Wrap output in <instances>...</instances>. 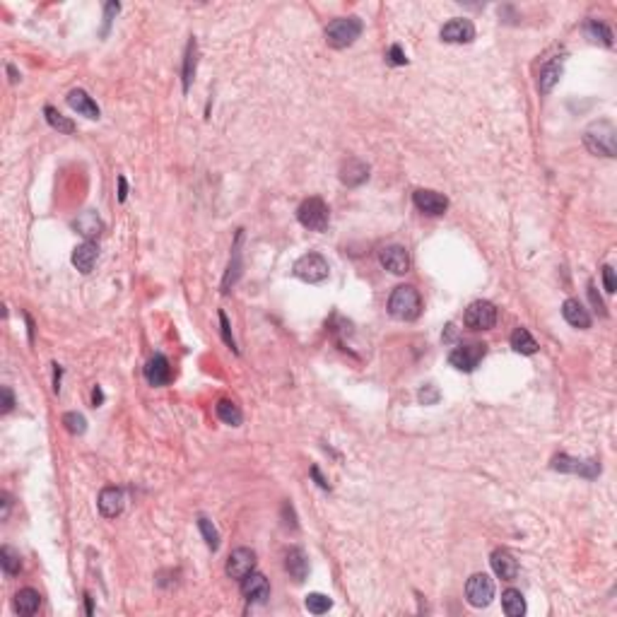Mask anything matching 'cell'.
<instances>
[{
	"instance_id": "cell-4",
	"label": "cell",
	"mask_w": 617,
	"mask_h": 617,
	"mask_svg": "<svg viewBox=\"0 0 617 617\" xmlns=\"http://www.w3.org/2000/svg\"><path fill=\"white\" fill-rule=\"evenodd\" d=\"M297 220L302 222V227H307L311 231H326L328 222H331V210H328V205L321 198H307V201L299 205Z\"/></svg>"
},
{
	"instance_id": "cell-18",
	"label": "cell",
	"mask_w": 617,
	"mask_h": 617,
	"mask_svg": "<svg viewBox=\"0 0 617 617\" xmlns=\"http://www.w3.org/2000/svg\"><path fill=\"white\" fill-rule=\"evenodd\" d=\"M369 179V167H367L364 162L357 160V157H350V160L343 162L341 167V181L345 186H350V189H355V186H362L364 181Z\"/></svg>"
},
{
	"instance_id": "cell-21",
	"label": "cell",
	"mask_w": 617,
	"mask_h": 617,
	"mask_svg": "<svg viewBox=\"0 0 617 617\" xmlns=\"http://www.w3.org/2000/svg\"><path fill=\"white\" fill-rule=\"evenodd\" d=\"M562 316L569 326L579 328V331L591 328V314H588V309L579 302V299H567V302L562 304Z\"/></svg>"
},
{
	"instance_id": "cell-47",
	"label": "cell",
	"mask_w": 617,
	"mask_h": 617,
	"mask_svg": "<svg viewBox=\"0 0 617 617\" xmlns=\"http://www.w3.org/2000/svg\"><path fill=\"white\" fill-rule=\"evenodd\" d=\"M8 72H10V80H13V82L20 80V75H17V70H15L13 65H8Z\"/></svg>"
},
{
	"instance_id": "cell-16",
	"label": "cell",
	"mask_w": 617,
	"mask_h": 617,
	"mask_svg": "<svg viewBox=\"0 0 617 617\" xmlns=\"http://www.w3.org/2000/svg\"><path fill=\"white\" fill-rule=\"evenodd\" d=\"M490 564H492V571H495V574L500 576L502 581H514L519 576V562H516V557H514V554L509 552V550H504V547H497V550L492 552Z\"/></svg>"
},
{
	"instance_id": "cell-42",
	"label": "cell",
	"mask_w": 617,
	"mask_h": 617,
	"mask_svg": "<svg viewBox=\"0 0 617 617\" xmlns=\"http://www.w3.org/2000/svg\"><path fill=\"white\" fill-rule=\"evenodd\" d=\"M588 297H591V302H593V307H596L598 311H601V314L605 316V307H603V299L598 297L596 294V285H593V282H588Z\"/></svg>"
},
{
	"instance_id": "cell-9",
	"label": "cell",
	"mask_w": 617,
	"mask_h": 617,
	"mask_svg": "<svg viewBox=\"0 0 617 617\" xmlns=\"http://www.w3.org/2000/svg\"><path fill=\"white\" fill-rule=\"evenodd\" d=\"M466 598L473 608H488L495 598V581L488 574H473L466 584Z\"/></svg>"
},
{
	"instance_id": "cell-36",
	"label": "cell",
	"mask_w": 617,
	"mask_h": 617,
	"mask_svg": "<svg viewBox=\"0 0 617 617\" xmlns=\"http://www.w3.org/2000/svg\"><path fill=\"white\" fill-rule=\"evenodd\" d=\"M63 424L70 434H84V429H87V420H84L80 412H65Z\"/></svg>"
},
{
	"instance_id": "cell-25",
	"label": "cell",
	"mask_w": 617,
	"mask_h": 617,
	"mask_svg": "<svg viewBox=\"0 0 617 617\" xmlns=\"http://www.w3.org/2000/svg\"><path fill=\"white\" fill-rule=\"evenodd\" d=\"M72 227L77 229V234H82L87 241H92L94 236L101 234V229H104V222L99 220L97 212L87 210V212H82L80 217L75 220V222H72Z\"/></svg>"
},
{
	"instance_id": "cell-41",
	"label": "cell",
	"mask_w": 617,
	"mask_h": 617,
	"mask_svg": "<svg viewBox=\"0 0 617 617\" xmlns=\"http://www.w3.org/2000/svg\"><path fill=\"white\" fill-rule=\"evenodd\" d=\"M420 400H422L424 405L437 403V400H439V390L434 388V386H424V388L420 390Z\"/></svg>"
},
{
	"instance_id": "cell-19",
	"label": "cell",
	"mask_w": 617,
	"mask_h": 617,
	"mask_svg": "<svg viewBox=\"0 0 617 617\" xmlns=\"http://www.w3.org/2000/svg\"><path fill=\"white\" fill-rule=\"evenodd\" d=\"M68 106H70L72 111H77L80 116H84V118H92V121H97V118L101 116L97 101L89 97L84 89H72V92L68 94Z\"/></svg>"
},
{
	"instance_id": "cell-22",
	"label": "cell",
	"mask_w": 617,
	"mask_h": 617,
	"mask_svg": "<svg viewBox=\"0 0 617 617\" xmlns=\"http://www.w3.org/2000/svg\"><path fill=\"white\" fill-rule=\"evenodd\" d=\"M285 569H287V574L297 581V584H302V581L307 579V574H309L307 552H304L302 547H290V552L285 554Z\"/></svg>"
},
{
	"instance_id": "cell-39",
	"label": "cell",
	"mask_w": 617,
	"mask_h": 617,
	"mask_svg": "<svg viewBox=\"0 0 617 617\" xmlns=\"http://www.w3.org/2000/svg\"><path fill=\"white\" fill-rule=\"evenodd\" d=\"M386 58H388V63H390V65H405V63H407V58H405L403 49H400L398 44H393V46L388 49Z\"/></svg>"
},
{
	"instance_id": "cell-3",
	"label": "cell",
	"mask_w": 617,
	"mask_h": 617,
	"mask_svg": "<svg viewBox=\"0 0 617 617\" xmlns=\"http://www.w3.org/2000/svg\"><path fill=\"white\" fill-rule=\"evenodd\" d=\"M362 30L364 25L360 17H338L326 27V44L331 49H348L362 37Z\"/></svg>"
},
{
	"instance_id": "cell-38",
	"label": "cell",
	"mask_w": 617,
	"mask_h": 617,
	"mask_svg": "<svg viewBox=\"0 0 617 617\" xmlns=\"http://www.w3.org/2000/svg\"><path fill=\"white\" fill-rule=\"evenodd\" d=\"M603 285H605V292L608 294H613L617 290V277H615L613 265H605L603 268Z\"/></svg>"
},
{
	"instance_id": "cell-44",
	"label": "cell",
	"mask_w": 617,
	"mask_h": 617,
	"mask_svg": "<svg viewBox=\"0 0 617 617\" xmlns=\"http://www.w3.org/2000/svg\"><path fill=\"white\" fill-rule=\"evenodd\" d=\"M0 500H3V514H0V519L8 521V516H10V507H13V502H10V495H8V492H3V495H0Z\"/></svg>"
},
{
	"instance_id": "cell-20",
	"label": "cell",
	"mask_w": 617,
	"mask_h": 617,
	"mask_svg": "<svg viewBox=\"0 0 617 617\" xmlns=\"http://www.w3.org/2000/svg\"><path fill=\"white\" fill-rule=\"evenodd\" d=\"M97 258H99V246L94 244V241H84V244H80L72 251L70 260L82 275H89L94 265H97Z\"/></svg>"
},
{
	"instance_id": "cell-31",
	"label": "cell",
	"mask_w": 617,
	"mask_h": 617,
	"mask_svg": "<svg viewBox=\"0 0 617 617\" xmlns=\"http://www.w3.org/2000/svg\"><path fill=\"white\" fill-rule=\"evenodd\" d=\"M586 34L593 39V42H601L603 46H613V32L598 20H588L586 22Z\"/></svg>"
},
{
	"instance_id": "cell-35",
	"label": "cell",
	"mask_w": 617,
	"mask_h": 617,
	"mask_svg": "<svg viewBox=\"0 0 617 617\" xmlns=\"http://www.w3.org/2000/svg\"><path fill=\"white\" fill-rule=\"evenodd\" d=\"M239 241H241V231L239 234H236V246H234V263H229V270H227V277H224V282H222V287L224 290L222 292H229V285H234L236 282V277H239V273H241V263H239Z\"/></svg>"
},
{
	"instance_id": "cell-5",
	"label": "cell",
	"mask_w": 617,
	"mask_h": 617,
	"mask_svg": "<svg viewBox=\"0 0 617 617\" xmlns=\"http://www.w3.org/2000/svg\"><path fill=\"white\" fill-rule=\"evenodd\" d=\"M292 270L299 280L309 282V285H319V282L328 280V275H331V265H328V260L321 256V253H307V256H302L294 263Z\"/></svg>"
},
{
	"instance_id": "cell-13",
	"label": "cell",
	"mask_w": 617,
	"mask_h": 617,
	"mask_svg": "<svg viewBox=\"0 0 617 617\" xmlns=\"http://www.w3.org/2000/svg\"><path fill=\"white\" fill-rule=\"evenodd\" d=\"M441 39L446 44H471L475 39V27L466 17H456V20L446 22L441 27Z\"/></svg>"
},
{
	"instance_id": "cell-45",
	"label": "cell",
	"mask_w": 617,
	"mask_h": 617,
	"mask_svg": "<svg viewBox=\"0 0 617 617\" xmlns=\"http://www.w3.org/2000/svg\"><path fill=\"white\" fill-rule=\"evenodd\" d=\"M126 196H128V184H126V179L123 177H118V201H126Z\"/></svg>"
},
{
	"instance_id": "cell-29",
	"label": "cell",
	"mask_w": 617,
	"mask_h": 617,
	"mask_svg": "<svg viewBox=\"0 0 617 617\" xmlns=\"http://www.w3.org/2000/svg\"><path fill=\"white\" fill-rule=\"evenodd\" d=\"M0 567H3V571L8 576L20 574V571H22L20 552H17L15 547H10V545H3V547H0Z\"/></svg>"
},
{
	"instance_id": "cell-14",
	"label": "cell",
	"mask_w": 617,
	"mask_h": 617,
	"mask_svg": "<svg viewBox=\"0 0 617 617\" xmlns=\"http://www.w3.org/2000/svg\"><path fill=\"white\" fill-rule=\"evenodd\" d=\"M241 593H244L248 603H265L270 598V584L263 574L251 571V574L241 579Z\"/></svg>"
},
{
	"instance_id": "cell-11",
	"label": "cell",
	"mask_w": 617,
	"mask_h": 617,
	"mask_svg": "<svg viewBox=\"0 0 617 617\" xmlns=\"http://www.w3.org/2000/svg\"><path fill=\"white\" fill-rule=\"evenodd\" d=\"M412 203H415V208L424 215H429V217H439V215H444L446 210H449V198L437 193V191H429V189H420L412 193Z\"/></svg>"
},
{
	"instance_id": "cell-24",
	"label": "cell",
	"mask_w": 617,
	"mask_h": 617,
	"mask_svg": "<svg viewBox=\"0 0 617 617\" xmlns=\"http://www.w3.org/2000/svg\"><path fill=\"white\" fill-rule=\"evenodd\" d=\"M562 77V58H552L540 68V80H538V89L540 94H550L557 80Z\"/></svg>"
},
{
	"instance_id": "cell-32",
	"label": "cell",
	"mask_w": 617,
	"mask_h": 617,
	"mask_svg": "<svg viewBox=\"0 0 617 617\" xmlns=\"http://www.w3.org/2000/svg\"><path fill=\"white\" fill-rule=\"evenodd\" d=\"M193 75H196V42L191 39L189 46H186V56H184V92H189Z\"/></svg>"
},
{
	"instance_id": "cell-8",
	"label": "cell",
	"mask_w": 617,
	"mask_h": 617,
	"mask_svg": "<svg viewBox=\"0 0 617 617\" xmlns=\"http://www.w3.org/2000/svg\"><path fill=\"white\" fill-rule=\"evenodd\" d=\"M552 471L559 473H571V475H581L586 480H593L601 475V463L598 461H581V458H571L567 454H559L552 458Z\"/></svg>"
},
{
	"instance_id": "cell-1",
	"label": "cell",
	"mask_w": 617,
	"mask_h": 617,
	"mask_svg": "<svg viewBox=\"0 0 617 617\" xmlns=\"http://www.w3.org/2000/svg\"><path fill=\"white\" fill-rule=\"evenodd\" d=\"M388 314L395 321H417L422 314V297L412 285H398L388 297Z\"/></svg>"
},
{
	"instance_id": "cell-27",
	"label": "cell",
	"mask_w": 617,
	"mask_h": 617,
	"mask_svg": "<svg viewBox=\"0 0 617 617\" xmlns=\"http://www.w3.org/2000/svg\"><path fill=\"white\" fill-rule=\"evenodd\" d=\"M502 608L509 617L526 615V601H523V596H521V591H516V588H507V591L502 593Z\"/></svg>"
},
{
	"instance_id": "cell-10",
	"label": "cell",
	"mask_w": 617,
	"mask_h": 617,
	"mask_svg": "<svg viewBox=\"0 0 617 617\" xmlns=\"http://www.w3.org/2000/svg\"><path fill=\"white\" fill-rule=\"evenodd\" d=\"M256 569V552L248 550V547H236L234 552L227 557V564H224V571H227L229 579L241 581L244 576H248Z\"/></svg>"
},
{
	"instance_id": "cell-7",
	"label": "cell",
	"mask_w": 617,
	"mask_h": 617,
	"mask_svg": "<svg viewBox=\"0 0 617 617\" xmlns=\"http://www.w3.org/2000/svg\"><path fill=\"white\" fill-rule=\"evenodd\" d=\"M485 355H488V345L485 343L458 345L454 352L449 355V364L458 371H475Z\"/></svg>"
},
{
	"instance_id": "cell-23",
	"label": "cell",
	"mask_w": 617,
	"mask_h": 617,
	"mask_svg": "<svg viewBox=\"0 0 617 617\" xmlns=\"http://www.w3.org/2000/svg\"><path fill=\"white\" fill-rule=\"evenodd\" d=\"M13 608L17 615L22 617H30L42 608V593L34 591V588H20L13 598Z\"/></svg>"
},
{
	"instance_id": "cell-46",
	"label": "cell",
	"mask_w": 617,
	"mask_h": 617,
	"mask_svg": "<svg viewBox=\"0 0 617 617\" xmlns=\"http://www.w3.org/2000/svg\"><path fill=\"white\" fill-rule=\"evenodd\" d=\"M311 475H314V478H316V483H319V485H321V488H324V490H328V483H326V480H324V478H321L319 468H316V466H314V468H311Z\"/></svg>"
},
{
	"instance_id": "cell-6",
	"label": "cell",
	"mask_w": 617,
	"mask_h": 617,
	"mask_svg": "<svg viewBox=\"0 0 617 617\" xmlns=\"http://www.w3.org/2000/svg\"><path fill=\"white\" fill-rule=\"evenodd\" d=\"M463 324L471 331H492L497 324V307L488 299H478L463 314Z\"/></svg>"
},
{
	"instance_id": "cell-26",
	"label": "cell",
	"mask_w": 617,
	"mask_h": 617,
	"mask_svg": "<svg viewBox=\"0 0 617 617\" xmlns=\"http://www.w3.org/2000/svg\"><path fill=\"white\" fill-rule=\"evenodd\" d=\"M215 412H217L220 420H222L224 424H229V427H239L241 420H244L239 405H236L234 400H227V398H222L217 405H215Z\"/></svg>"
},
{
	"instance_id": "cell-37",
	"label": "cell",
	"mask_w": 617,
	"mask_h": 617,
	"mask_svg": "<svg viewBox=\"0 0 617 617\" xmlns=\"http://www.w3.org/2000/svg\"><path fill=\"white\" fill-rule=\"evenodd\" d=\"M220 326H222V338H224V343H227L229 348L236 352V343H234V336H231V326H229V319H227V314H224V311H220Z\"/></svg>"
},
{
	"instance_id": "cell-2",
	"label": "cell",
	"mask_w": 617,
	"mask_h": 617,
	"mask_svg": "<svg viewBox=\"0 0 617 617\" xmlns=\"http://www.w3.org/2000/svg\"><path fill=\"white\" fill-rule=\"evenodd\" d=\"M584 145L591 155H617V128L610 121H596L584 130Z\"/></svg>"
},
{
	"instance_id": "cell-28",
	"label": "cell",
	"mask_w": 617,
	"mask_h": 617,
	"mask_svg": "<svg viewBox=\"0 0 617 617\" xmlns=\"http://www.w3.org/2000/svg\"><path fill=\"white\" fill-rule=\"evenodd\" d=\"M511 348H514V352H519V355H535L538 352L535 338L530 336L526 328H516V331L511 333Z\"/></svg>"
},
{
	"instance_id": "cell-34",
	"label": "cell",
	"mask_w": 617,
	"mask_h": 617,
	"mask_svg": "<svg viewBox=\"0 0 617 617\" xmlns=\"http://www.w3.org/2000/svg\"><path fill=\"white\" fill-rule=\"evenodd\" d=\"M198 528H201L203 538H205L208 547H210L212 552L217 550V547H220V533H217V528L212 526V521L205 519V516H201V519H198Z\"/></svg>"
},
{
	"instance_id": "cell-30",
	"label": "cell",
	"mask_w": 617,
	"mask_h": 617,
	"mask_svg": "<svg viewBox=\"0 0 617 617\" xmlns=\"http://www.w3.org/2000/svg\"><path fill=\"white\" fill-rule=\"evenodd\" d=\"M44 116H46L49 126L56 128L58 133H63V135L75 133V123H72L70 118H65L58 109H53V106H46V109H44Z\"/></svg>"
},
{
	"instance_id": "cell-33",
	"label": "cell",
	"mask_w": 617,
	"mask_h": 617,
	"mask_svg": "<svg viewBox=\"0 0 617 617\" xmlns=\"http://www.w3.org/2000/svg\"><path fill=\"white\" fill-rule=\"evenodd\" d=\"M304 605H307L309 613H314V615H324V613H328V610H331L333 601H331V598H328V596H324V593H309L307 601H304Z\"/></svg>"
},
{
	"instance_id": "cell-12",
	"label": "cell",
	"mask_w": 617,
	"mask_h": 617,
	"mask_svg": "<svg viewBox=\"0 0 617 617\" xmlns=\"http://www.w3.org/2000/svg\"><path fill=\"white\" fill-rule=\"evenodd\" d=\"M379 260H381L383 268H386L388 273H393V275L410 273V253H407V248L400 246V244L383 246L381 253H379Z\"/></svg>"
},
{
	"instance_id": "cell-15",
	"label": "cell",
	"mask_w": 617,
	"mask_h": 617,
	"mask_svg": "<svg viewBox=\"0 0 617 617\" xmlns=\"http://www.w3.org/2000/svg\"><path fill=\"white\" fill-rule=\"evenodd\" d=\"M97 507L104 519H116L121 516L123 507H126V495H123L121 488H104L99 492Z\"/></svg>"
},
{
	"instance_id": "cell-40",
	"label": "cell",
	"mask_w": 617,
	"mask_h": 617,
	"mask_svg": "<svg viewBox=\"0 0 617 617\" xmlns=\"http://www.w3.org/2000/svg\"><path fill=\"white\" fill-rule=\"evenodd\" d=\"M118 10H121V5H118V3H106V8H104V30H101L104 37H106V32H109V25H111V20H114V15L118 13Z\"/></svg>"
},
{
	"instance_id": "cell-17",
	"label": "cell",
	"mask_w": 617,
	"mask_h": 617,
	"mask_svg": "<svg viewBox=\"0 0 617 617\" xmlns=\"http://www.w3.org/2000/svg\"><path fill=\"white\" fill-rule=\"evenodd\" d=\"M145 379H147V383L155 388L167 386V383L172 381V367H169V360L164 357V355H155V357L145 364Z\"/></svg>"
},
{
	"instance_id": "cell-43",
	"label": "cell",
	"mask_w": 617,
	"mask_h": 617,
	"mask_svg": "<svg viewBox=\"0 0 617 617\" xmlns=\"http://www.w3.org/2000/svg\"><path fill=\"white\" fill-rule=\"evenodd\" d=\"M15 407V395L8 386H3V412H10Z\"/></svg>"
},
{
	"instance_id": "cell-48",
	"label": "cell",
	"mask_w": 617,
	"mask_h": 617,
	"mask_svg": "<svg viewBox=\"0 0 617 617\" xmlns=\"http://www.w3.org/2000/svg\"><path fill=\"white\" fill-rule=\"evenodd\" d=\"M101 403V390L99 388H94V407H97Z\"/></svg>"
}]
</instances>
